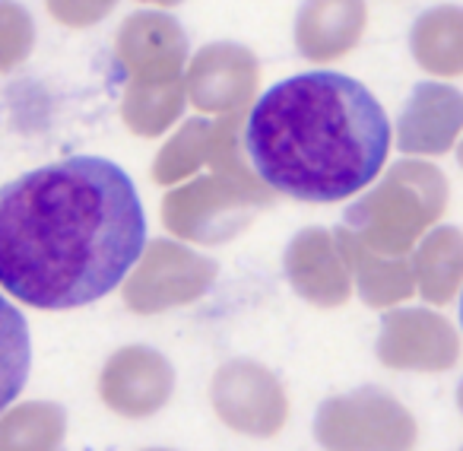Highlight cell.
Segmentation results:
<instances>
[{"label": "cell", "mask_w": 463, "mask_h": 451, "mask_svg": "<svg viewBox=\"0 0 463 451\" xmlns=\"http://www.w3.org/2000/svg\"><path fill=\"white\" fill-rule=\"evenodd\" d=\"M340 254L346 258V267L353 273V283L365 305L372 309H391L400 305L416 293V277H412V261L410 254L403 258H391L374 248H368L353 229H336L334 233Z\"/></svg>", "instance_id": "16"}, {"label": "cell", "mask_w": 463, "mask_h": 451, "mask_svg": "<svg viewBox=\"0 0 463 451\" xmlns=\"http://www.w3.org/2000/svg\"><path fill=\"white\" fill-rule=\"evenodd\" d=\"M33 366V343H29V324L14 302L0 296V413L7 410L29 381Z\"/></svg>", "instance_id": "20"}, {"label": "cell", "mask_w": 463, "mask_h": 451, "mask_svg": "<svg viewBox=\"0 0 463 451\" xmlns=\"http://www.w3.org/2000/svg\"><path fill=\"white\" fill-rule=\"evenodd\" d=\"M143 248L140 194L111 159L71 156L0 187V286L33 309L99 302Z\"/></svg>", "instance_id": "1"}, {"label": "cell", "mask_w": 463, "mask_h": 451, "mask_svg": "<svg viewBox=\"0 0 463 451\" xmlns=\"http://www.w3.org/2000/svg\"><path fill=\"white\" fill-rule=\"evenodd\" d=\"M457 162H460V168H463V140H460V147H457Z\"/></svg>", "instance_id": "25"}, {"label": "cell", "mask_w": 463, "mask_h": 451, "mask_svg": "<svg viewBox=\"0 0 463 451\" xmlns=\"http://www.w3.org/2000/svg\"><path fill=\"white\" fill-rule=\"evenodd\" d=\"M245 153L277 194L336 204L368 187L391 153L381 102L346 73H298L254 102L245 118Z\"/></svg>", "instance_id": "2"}, {"label": "cell", "mask_w": 463, "mask_h": 451, "mask_svg": "<svg viewBox=\"0 0 463 451\" xmlns=\"http://www.w3.org/2000/svg\"><path fill=\"white\" fill-rule=\"evenodd\" d=\"M140 4H156V7H175L181 0H140Z\"/></svg>", "instance_id": "23"}, {"label": "cell", "mask_w": 463, "mask_h": 451, "mask_svg": "<svg viewBox=\"0 0 463 451\" xmlns=\"http://www.w3.org/2000/svg\"><path fill=\"white\" fill-rule=\"evenodd\" d=\"M448 210V178L425 159H400L387 168L374 191L346 210L353 229L368 248L403 258Z\"/></svg>", "instance_id": "4"}, {"label": "cell", "mask_w": 463, "mask_h": 451, "mask_svg": "<svg viewBox=\"0 0 463 451\" xmlns=\"http://www.w3.org/2000/svg\"><path fill=\"white\" fill-rule=\"evenodd\" d=\"M365 26V0H305L296 16V48L302 58L327 64L359 48Z\"/></svg>", "instance_id": "15"}, {"label": "cell", "mask_w": 463, "mask_h": 451, "mask_svg": "<svg viewBox=\"0 0 463 451\" xmlns=\"http://www.w3.org/2000/svg\"><path fill=\"white\" fill-rule=\"evenodd\" d=\"M273 187L254 181L248 168H213L206 178L178 185L162 200V223L187 242L219 245L245 229L254 206H267Z\"/></svg>", "instance_id": "5"}, {"label": "cell", "mask_w": 463, "mask_h": 451, "mask_svg": "<svg viewBox=\"0 0 463 451\" xmlns=\"http://www.w3.org/2000/svg\"><path fill=\"white\" fill-rule=\"evenodd\" d=\"M149 451H168V448H149Z\"/></svg>", "instance_id": "27"}, {"label": "cell", "mask_w": 463, "mask_h": 451, "mask_svg": "<svg viewBox=\"0 0 463 451\" xmlns=\"http://www.w3.org/2000/svg\"><path fill=\"white\" fill-rule=\"evenodd\" d=\"M35 23L26 7L14 0H0V73L14 71L33 54Z\"/></svg>", "instance_id": "21"}, {"label": "cell", "mask_w": 463, "mask_h": 451, "mask_svg": "<svg viewBox=\"0 0 463 451\" xmlns=\"http://www.w3.org/2000/svg\"><path fill=\"white\" fill-rule=\"evenodd\" d=\"M457 404H460V413H463V381H460V388H457Z\"/></svg>", "instance_id": "24"}, {"label": "cell", "mask_w": 463, "mask_h": 451, "mask_svg": "<svg viewBox=\"0 0 463 451\" xmlns=\"http://www.w3.org/2000/svg\"><path fill=\"white\" fill-rule=\"evenodd\" d=\"M115 58L124 67L121 118L137 137H159L181 118L187 102V35L168 14L140 10L118 29Z\"/></svg>", "instance_id": "3"}, {"label": "cell", "mask_w": 463, "mask_h": 451, "mask_svg": "<svg viewBox=\"0 0 463 451\" xmlns=\"http://www.w3.org/2000/svg\"><path fill=\"white\" fill-rule=\"evenodd\" d=\"M315 438L324 451H412L419 429L393 394L355 388L324 400L315 417Z\"/></svg>", "instance_id": "6"}, {"label": "cell", "mask_w": 463, "mask_h": 451, "mask_svg": "<svg viewBox=\"0 0 463 451\" xmlns=\"http://www.w3.org/2000/svg\"><path fill=\"white\" fill-rule=\"evenodd\" d=\"M460 324H463V299H460Z\"/></svg>", "instance_id": "26"}, {"label": "cell", "mask_w": 463, "mask_h": 451, "mask_svg": "<svg viewBox=\"0 0 463 451\" xmlns=\"http://www.w3.org/2000/svg\"><path fill=\"white\" fill-rule=\"evenodd\" d=\"M410 261L419 296L429 305H448L463 286V233L457 226H438L422 235Z\"/></svg>", "instance_id": "18"}, {"label": "cell", "mask_w": 463, "mask_h": 451, "mask_svg": "<svg viewBox=\"0 0 463 451\" xmlns=\"http://www.w3.org/2000/svg\"><path fill=\"white\" fill-rule=\"evenodd\" d=\"M378 360L400 372H448L460 360V337L431 309H391L381 318Z\"/></svg>", "instance_id": "9"}, {"label": "cell", "mask_w": 463, "mask_h": 451, "mask_svg": "<svg viewBox=\"0 0 463 451\" xmlns=\"http://www.w3.org/2000/svg\"><path fill=\"white\" fill-rule=\"evenodd\" d=\"M118 0H45L54 23L67 29H90L115 10Z\"/></svg>", "instance_id": "22"}, {"label": "cell", "mask_w": 463, "mask_h": 451, "mask_svg": "<svg viewBox=\"0 0 463 451\" xmlns=\"http://www.w3.org/2000/svg\"><path fill=\"white\" fill-rule=\"evenodd\" d=\"M410 52L431 77H463V7L441 4L425 10L410 29Z\"/></svg>", "instance_id": "17"}, {"label": "cell", "mask_w": 463, "mask_h": 451, "mask_svg": "<svg viewBox=\"0 0 463 451\" xmlns=\"http://www.w3.org/2000/svg\"><path fill=\"white\" fill-rule=\"evenodd\" d=\"M216 280V264L168 239H153L130 277H124V302L137 315H159L200 299Z\"/></svg>", "instance_id": "7"}, {"label": "cell", "mask_w": 463, "mask_h": 451, "mask_svg": "<svg viewBox=\"0 0 463 451\" xmlns=\"http://www.w3.org/2000/svg\"><path fill=\"white\" fill-rule=\"evenodd\" d=\"M241 115H222L219 121L194 118L162 147L156 156L153 178L159 185H175L194 175L200 166L213 168H245V156L239 153Z\"/></svg>", "instance_id": "12"}, {"label": "cell", "mask_w": 463, "mask_h": 451, "mask_svg": "<svg viewBox=\"0 0 463 451\" xmlns=\"http://www.w3.org/2000/svg\"><path fill=\"white\" fill-rule=\"evenodd\" d=\"M463 134V92L448 83H419L397 121V147L406 156H444Z\"/></svg>", "instance_id": "13"}, {"label": "cell", "mask_w": 463, "mask_h": 451, "mask_svg": "<svg viewBox=\"0 0 463 451\" xmlns=\"http://www.w3.org/2000/svg\"><path fill=\"white\" fill-rule=\"evenodd\" d=\"M175 391V369L162 353L149 347H124L105 362L99 394L105 407L128 419L153 417L168 404Z\"/></svg>", "instance_id": "11"}, {"label": "cell", "mask_w": 463, "mask_h": 451, "mask_svg": "<svg viewBox=\"0 0 463 451\" xmlns=\"http://www.w3.org/2000/svg\"><path fill=\"white\" fill-rule=\"evenodd\" d=\"M64 426L58 404H23L0 417V451H58Z\"/></svg>", "instance_id": "19"}, {"label": "cell", "mask_w": 463, "mask_h": 451, "mask_svg": "<svg viewBox=\"0 0 463 451\" xmlns=\"http://www.w3.org/2000/svg\"><path fill=\"white\" fill-rule=\"evenodd\" d=\"M460 451H463V448H460Z\"/></svg>", "instance_id": "28"}, {"label": "cell", "mask_w": 463, "mask_h": 451, "mask_svg": "<svg viewBox=\"0 0 463 451\" xmlns=\"http://www.w3.org/2000/svg\"><path fill=\"white\" fill-rule=\"evenodd\" d=\"M216 417L241 436L270 438L289 419V400L279 379L251 360H232L216 369L210 385Z\"/></svg>", "instance_id": "8"}, {"label": "cell", "mask_w": 463, "mask_h": 451, "mask_svg": "<svg viewBox=\"0 0 463 451\" xmlns=\"http://www.w3.org/2000/svg\"><path fill=\"white\" fill-rule=\"evenodd\" d=\"M286 277L305 302L340 309L353 293V273L327 229H305L286 248Z\"/></svg>", "instance_id": "14"}, {"label": "cell", "mask_w": 463, "mask_h": 451, "mask_svg": "<svg viewBox=\"0 0 463 451\" xmlns=\"http://www.w3.org/2000/svg\"><path fill=\"white\" fill-rule=\"evenodd\" d=\"M258 80L260 67L254 52L232 42H213L187 64V102L203 115H241L254 102Z\"/></svg>", "instance_id": "10"}]
</instances>
